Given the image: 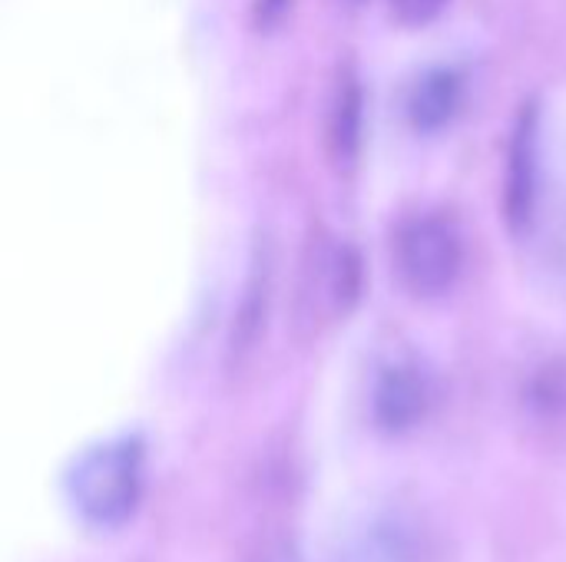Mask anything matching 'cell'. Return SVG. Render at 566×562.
<instances>
[{
    "label": "cell",
    "mask_w": 566,
    "mask_h": 562,
    "mask_svg": "<svg viewBox=\"0 0 566 562\" xmlns=\"http://www.w3.org/2000/svg\"><path fill=\"white\" fill-rule=\"evenodd\" d=\"M292 10V0H255V23L262 30H275Z\"/></svg>",
    "instance_id": "30bf717a"
},
{
    "label": "cell",
    "mask_w": 566,
    "mask_h": 562,
    "mask_svg": "<svg viewBox=\"0 0 566 562\" xmlns=\"http://www.w3.org/2000/svg\"><path fill=\"white\" fill-rule=\"evenodd\" d=\"M272 278H275V252H272L269 235H259L252 245L242 301L235 308L232 335H229V368L232 371H242L262 344V335L269 325V305H272Z\"/></svg>",
    "instance_id": "5b68a950"
},
{
    "label": "cell",
    "mask_w": 566,
    "mask_h": 562,
    "mask_svg": "<svg viewBox=\"0 0 566 562\" xmlns=\"http://www.w3.org/2000/svg\"><path fill=\"white\" fill-rule=\"evenodd\" d=\"M388 3H391V13H395L398 23H405V26H424L434 17H441V10L451 0H388Z\"/></svg>",
    "instance_id": "9c48e42d"
},
{
    "label": "cell",
    "mask_w": 566,
    "mask_h": 562,
    "mask_svg": "<svg viewBox=\"0 0 566 562\" xmlns=\"http://www.w3.org/2000/svg\"><path fill=\"white\" fill-rule=\"evenodd\" d=\"M361 132H365V89L358 73L348 63H342L335 73L328 116H325V146H328V159L338 169H352L358 162Z\"/></svg>",
    "instance_id": "8992f818"
},
{
    "label": "cell",
    "mask_w": 566,
    "mask_h": 562,
    "mask_svg": "<svg viewBox=\"0 0 566 562\" xmlns=\"http://www.w3.org/2000/svg\"><path fill=\"white\" fill-rule=\"evenodd\" d=\"M464 265L461 232L451 219L428 212L408 219L395 235V272L408 295L438 298L444 295Z\"/></svg>",
    "instance_id": "7a4b0ae2"
},
{
    "label": "cell",
    "mask_w": 566,
    "mask_h": 562,
    "mask_svg": "<svg viewBox=\"0 0 566 562\" xmlns=\"http://www.w3.org/2000/svg\"><path fill=\"white\" fill-rule=\"evenodd\" d=\"M461 96H464V79L458 70L451 66L428 70L424 76H418V83L408 93V123L418 132H434L454 119Z\"/></svg>",
    "instance_id": "ba28073f"
},
{
    "label": "cell",
    "mask_w": 566,
    "mask_h": 562,
    "mask_svg": "<svg viewBox=\"0 0 566 562\" xmlns=\"http://www.w3.org/2000/svg\"><path fill=\"white\" fill-rule=\"evenodd\" d=\"M259 562H295V560H292V556H289L285 550H275V553H269V556H262V560H259Z\"/></svg>",
    "instance_id": "8fae6325"
},
{
    "label": "cell",
    "mask_w": 566,
    "mask_h": 562,
    "mask_svg": "<svg viewBox=\"0 0 566 562\" xmlns=\"http://www.w3.org/2000/svg\"><path fill=\"white\" fill-rule=\"evenodd\" d=\"M537 136L541 109L537 103H524L514 116L504 166V222L511 235H527L537 215Z\"/></svg>",
    "instance_id": "277c9868"
},
{
    "label": "cell",
    "mask_w": 566,
    "mask_h": 562,
    "mask_svg": "<svg viewBox=\"0 0 566 562\" xmlns=\"http://www.w3.org/2000/svg\"><path fill=\"white\" fill-rule=\"evenodd\" d=\"M365 288V265L355 245L338 238H315L302 265L298 305L322 315H348Z\"/></svg>",
    "instance_id": "3957f363"
},
{
    "label": "cell",
    "mask_w": 566,
    "mask_h": 562,
    "mask_svg": "<svg viewBox=\"0 0 566 562\" xmlns=\"http://www.w3.org/2000/svg\"><path fill=\"white\" fill-rule=\"evenodd\" d=\"M143 494V450L119 441L90 450L70 474V500L93 527H119L136 513Z\"/></svg>",
    "instance_id": "6da1fadb"
},
{
    "label": "cell",
    "mask_w": 566,
    "mask_h": 562,
    "mask_svg": "<svg viewBox=\"0 0 566 562\" xmlns=\"http://www.w3.org/2000/svg\"><path fill=\"white\" fill-rule=\"evenodd\" d=\"M428 407V384L411 364H391L375 384V417L385 431H408Z\"/></svg>",
    "instance_id": "52a82bcc"
}]
</instances>
